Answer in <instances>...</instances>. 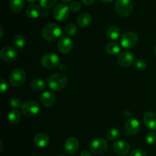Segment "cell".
<instances>
[{"mask_svg":"<svg viewBox=\"0 0 156 156\" xmlns=\"http://www.w3.org/2000/svg\"><path fill=\"white\" fill-rule=\"evenodd\" d=\"M67 84H68V77L62 73L53 74L47 79V85L52 91H61L67 86Z\"/></svg>","mask_w":156,"mask_h":156,"instance_id":"cell-1","label":"cell"},{"mask_svg":"<svg viewBox=\"0 0 156 156\" xmlns=\"http://www.w3.org/2000/svg\"><path fill=\"white\" fill-rule=\"evenodd\" d=\"M62 30L59 27V25L53 23L47 24L44 29L42 30V37L44 40L48 41H56L59 38L62 37Z\"/></svg>","mask_w":156,"mask_h":156,"instance_id":"cell-2","label":"cell"},{"mask_svg":"<svg viewBox=\"0 0 156 156\" xmlns=\"http://www.w3.org/2000/svg\"><path fill=\"white\" fill-rule=\"evenodd\" d=\"M114 7L117 13L121 17L129 16L133 10L132 0H116Z\"/></svg>","mask_w":156,"mask_h":156,"instance_id":"cell-3","label":"cell"},{"mask_svg":"<svg viewBox=\"0 0 156 156\" xmlns=\"http://www.w3.org/2000/svg\"><path fill=\"white\" fill-rule=\"evenodd\" d=\"M26 80L25 72L21 69H15L9 76V82L15 88L22 86Z\"/></svg>","mask_w":156,"mask_h":156,"instance_id":"cell-4","label":"cell"},{"mask_svg":"<svg viewBox=\"0 0 156 156\" xmlns=\"http://www.w3.org/2000/svg\"><path fill=\"white\" fill-rule=\"evenodd\" d=\"M41 62L43 66L45 67L46 69H51L59 66L60 63V59H59V56L56 53H47L41 57Z\"/></svg>","mask_w":156,"mask_h":156,"instance_id":"cell-5","label":"cell"},{"mask_svg":"<svg viewBox=\"0 0 156 156\" xmlns=\"http://www.w3.org/2000/svg\"><path fill=\"white\" fill-rule=\"evenodd\" d=\"M41 110L39 104L35 101H27L22 104L21 113L27 117H34L38 114Z\"/></svg>","mask_w":156,"mask_h":156,"instance_id":"cell-6","label":"cell"},{"mask_svg":"<svg viewBox=\"0 0 156 156\" xmlns=\"http://www.w3.org/2000/svg\"><path fill=\"white\" fill-rule=\"evenodd\" d=\"M108 143L105 139L98 138L90 144V150L95 155H103L108 151Z\"/></svg>","mask_w":156,"mask_h":156,"instance_id":"cell-7","label":"cell"},{"mask_svg":"<svg viewBox=\"0 0 156 156\" xmlns=\"http://www.w3.org/2000/svg\"><path fill=\"white\" fill-rule=\"evenodd\" d=\"M138 42V36L133 31H127L120 37V44L124 49H131L135 47Z\"/></svg>","mask_w":156,"mask_h":156,"instance_id":"cell-8","label":"cell"},{"mask_svg":"<svg viewBox=\"0 0 156 156\" xmlns=\"http://www.w3.org/2000/svg\"><path fill=\"white\" fill-rule=\"evenodd\" d=\"M69 12L70 9L69 6L65 4H59L53 9V15L56 20L59 21H63L68 18Z\"/></svg>","mask_w":156,"mask_h":156,"instance_id":"cell-9","label":"cell"},{"mask_svg":"<svg viewBox=\"0 0 156 156\" xmlns=\"http://www.w3.org/2000/svg\"><path fill=\"white\" fill-rule=\"evenodd\" d=\"M18 56V50L12 47H5L0 51V58L3 62H10L15 61Z\"/></svg>","mask_w":156,"mask_h":156,"instance_id":"cell-10","label":"cell"},{"mask_svg":"<svg viewBox=\"0 0 156 156\" xmlns=\"http://www.w3.org/2000/svg\"><path fill=\"white\" fill-rule=\"evenodd\" d=\"M117 63L124 68L129 67L135 63V57L130 52H122L119 53L117 56Z\"/></svg>","mask_w":156,"mask_h":156,"instance_id":"cell-11","label":"cell"},{"mask_svg":"<svg viewBox=\"0 0 156 156\" xmlns=\"http://www.w3.org/2000/svg\"><path fill=\"white\" fill-rule=\"evenodd\" d=\"M140 130V123L136 118H130L125 123L124 132L128 136L136 135Z\"/></svg>","mask_w":156,"mask_h":156,"instance_id":"cell-12","label":"cell"},{"mask_svg":"<svg viewBox=\"0 0 156 156\" xmlns=\"http://www.w3.org/2000/svg\"><path fill=\"white\" fill-rule=\"evenodd\" d=\"M64 149L69 155H74L79 149V142L75 136H69L64 143Z\"/></svg>","mask_w":156,"mask_h":156,"instance_id":"cell-13","label":"cell"},{"mask_svg":"<svg viewBox=\"0 0 156 156\" xmlns=\"http://www.w3.org/2000/svg\"><path fill=\"white\" fill-rule=\"evenodd\" d=\"M113 150L118 155L125 156L129 152L130 146L124 140H117L113 144Z\"/></svg>","mask_w":156,"mask_h":156,"instance_id":"cell-14","label":"cell"},{"mask_svg":"<svg viewBox=\"0 0 156 156\" xmlns=\"http://www.w3.org/2000/svg\"><path fill=\"white\" fill-rule=\"evenodd\" d=\"M58 50L60 53L63 54L69 53L73 47V42L70 37L67 36H63L59 38L57 44Z\"/></svg>","mask_w":156,"mask_h":156,"instance_id":"cell-15","label":"cell"},{"mask_svg":"<svg viewBox=\"0 0 156 156\" xmlns=\"http://www.w3.org/2000/svg\"><path fill=\"white\" fill-rule=\"evenodd\" d=\"M41 102L46 108H50L53 106L56 102V96L50 91H45L41 94Z\"/></svg>","mask_w":156,"mask_h":156,"instance_id":"cell-16","label":"cell"},{"mask_svg":"<svg viewBox=\"0 0 156 156\" xmlns=\"http://www.w3.org/2000/svg\"><path fill=\"white\" fill-rule=\"evenodd\" d=\"M144 124L148 129L151 130L156 129V113L152 111H149L146 113L143 117Z\"/></svg>","mask_w":156,"mask_h":156,"instance_id":"cell-17","label":"cell"},{"mask_svg":"<svg viewBox=\"0 0 156 156\" xmlns=\"http://www.w3.org/2000/svg\"><path fill=\"white\" fill-rule=\"evenodd\" d=\"M34 143L39 148H45L50 143V137L44 133L37 134L34 138Z\"/></svg>","mask_w":156,"mask_h":156,"instance_id":"cell-18","label":"cell"},{"mask_svg":"<svg viewBox=\"0 0 156 156\" xmlns=\"http://www.w3.org/2000/svg\"><path fill=\"white\" fill-rule=\"evenodd\" d=\"M41 7L34 4L30 5L25 10L26 15L30 18H37L41 15Z\"/></svg>","mask_w":156,"mask_h":156,"instance_id":"cell-19","label":"cell"},{"mask_svg":"<svg viewBox=\"0 0 156 156\" xmlns=\"http://www.w3.org/2000/svg\"><path fill=\"white\" fill-rule=\"evenodd\" d=\"M91 21H92V17L87 12L82 13L77 18V24L82 27H88V25H90Z\"/></svg>","mask_w":156,"mask_h":156,"instance_id":"cell-20","label":"cell"},{"mask_svg":"<svg viewBox=\"0 0 156 156\" xmlns=\"http://www.w3.org/2000/svg\"><path fill=\"white\" fill-rule=\"evenodd\" d=\"M21 119V112L18 109H12L8 114V120L12 124H18Z\"/></svg>","mask_w":156,"mask_h":156,"instance_id":"cell-21","label":"cell"},{"mask_svg":"<svg viewBox=\"0 0 156 156\" xmlns=\"http://www.w3.org/2000/svg\"><path fill=\"white\" fill-rule=\"evenodd\" d=\"M24 4H25L24 0H10L9 7L12 12L18 13L24 9Z\"/></svg>","mask_w":156,"mask_h":156,"instance_id":"cell-22","label":"cell"},{"mask_svg":"<svg viewBox=\"0 0 156 156\" xmlns=\"http://www.w3.org/2000/svg\"><path fill=\"white\" fill-rule=\"evenodd\" d=\"M106 34L109 39L112 40V41H115V40H117L120 37V34H121V31H120V29L117 26H111L107 30Z\"/></svg>","mask_w":156,"mask_h":156,"instance_id":"cell-23","label":"cell"},{"mask_svg":"<svg viewBox=\"0 0 156 156\" xmlns=\"http://www.w3.org/2000/svg\"><path fill=\"white\" fill-rule=\"evenodd\" d=\"M105 50H106V52L109 55L114 56V55H117L118 53H120V47L117 43L110 42L105 47Z\"/></svg>","mask_w":156,"mask_h":156,"instance_id":"cell-24","label":"cell"},{"mask_svg":"<svg viewBox=\"0 0 156 156\" xmlns=\"http://www.w3.org/2000/svg\"><path fill=\"white\" fill-rule=\"evenodd\" d=\"M30 87H31L32 89L34 91H41L45 88L46 87V83L44 80L39 79V78H37L34 79L31 82L30 84Z\"/></svg>","mask_w":156,"mask_h":156,"instance_id":"cell-25","label":"cell"},{"mask_svg":"<svg viewBox=\"0 0 156 156\" xmlns=\"http://www.w3.org/2000/svg\"><path fill=\"white\" fill-rule=\"evenodd\" d=\"M13 44L15 47L18 50H21L26 45V40L21 34H17L13 37Z\"/></svg>","mask_w":156,"mask_h":156,"instance_id":"cell-26","label":"cell"},{"mask_svg":"<svg viewBox=\"0 0 156 156\" xmlns=\"http://www.w3.org/2000/svg\"><path fill=\"white\" fill-rule=\"evenodd\" d=\"M120 135V132L117 128H111L107 133V139L110 141L117 140Z\"/></svg>","mask_w":156,"mask_h":156,"instance_id":"cell-27","label":"cell"},{"mask_svg":"<svg viewBox=\"0 0 156 156\" xmlns=\"http://www.w3.org/2000/svg\"><path fill=\"white\" fill-rule=\"evenodd\" d=\"M78 31V27L76 24L69 23L65 27V33L69 36H74Z\"/></svg>","mask_w":156,"mask_h":156,"instance_id":"cell-28","label":"cell"},{"mask_svg":"<svg viewBox=\"0 0 156 156\" xmlns=\"http://www.w3.org/2000/svg\"><path fill=\"white\" fill-rule=\"evenodd\" d=\"M56 0H40V4L41 7L45 9H52L55 5Z\"/></svg>","mask_w":156,"mask_h":156,"instance_id":"cell-29","label":"cell"},{"mask_svg":"<svg viewBox=\"0 0 156 156\" xmlns=\"http://www.w3.org/2000/svg\"><path fill=\"white\" fill-rule=\"evenodd\" d=\"M22 102H21V100L20 98H18V97H13L10 99L9 101V105L12 108H14L15 109H17V108H21L22 106Z\"/></svg>","mask_w":156,"mask_h":156,"instance_id":"cell-30","label":"cell"},{"mask_svg":"<svg viewBox=\"0 0 156 156\" xmlns=\"http://www.w3.org/2000/svg\"><path fill=\"white\" fill-rule=\"evenodd\" d=\"M146 141L149 145H154L156 143V133L154 132H150L146 135Z\"/></svg>","mask_w":156,"mask_h":156,"instance_id":"cell-31","label":"cell"},{"mask_svg":"<svg viewBox=\"0 0 156 156\" xmlns=\"http://www.w3.org/2000/svg\"><path fill=\"white\" fill-rule=\"evenodd\" d=\"M135 67L138 70H144L147 66V63L143 59H139L135 61Z\"/></svg>","mask_w":156,"mask_h":156,"instance_id":"cell-32","label":"cell"},{"mask_svg":"<svg viewBox=\"0 0 156 156\" xmlns=\"http://www.w3.org/2000/svg\"><path fill=\"white\" fill-rule=\"evenodd\" d=\"M69 9L73 12H78L81 9V4L77 1L73 2L69 5Z\"/></svg>","mask_w":156,"mask_h":156,"instance_id":"cell-33","label":"cell"},{"mask_svg":"<svg viewBox=\"0 0 156 156\" xmlns=\"http://www.w3.org/2000/svg\"><path fill=\"white\" fill-rule=\"evenodd\" d=\"M147 153H146V150L143 149H137L133 150V152H130L129 156H146Z\"/></svg>","mask_w":156,"mask_h":156,"instance_id":"cell-34","label":"cell"},{"mask_svg":"<svg viewBox=\"0 0 156 156\" xmlns=\"http://www.w3.org/2000/svg\"><path fill=\"white\" fill-rule=\"evenodd\" d=\"M8 84L4 79H1V85H0V89H1V93H4L7 90Z\"/></svg>","mask_w":156,"mask_h":156,"instance_id":"cell-35","label":"cell"},{"mask_svg":"<svg viewBox=\"0 0 156 156\" xmlns=\"http://www.w3.org/2000/svg\"><path fill=\"white\" fill-rule=\"evenodd\" d=\"M79 156H92L91 155V153L88 150H83L80 153V155Z\"/></svg>","mask_w":156,"mask_h":156,"instance_id":"cell-36","label":"cell"},{"mask_svg":"<svg viewBox=\"0 0 156 156\" xmlns=\"http://www.w3.org/2000/svg\"><path fill=\"white\" fill-rule=\"evenodd\" d=\"M82 2L86 5H92L95 2V0H82Z\"/></svg>","mask_w":156,"mask_h":156,"instance_id":"cell-37","label":"cell"},{"mask_svg":"<svg viewBox=\"0 0 156 156\" xmlns=\"http://www.w3.org/2000/svg\"><path fill=\"white\" fill-rule=\"evenodd\" d=\"M41 14H42V15H43V16H44V17H47V15H49V12H48V11L47 10V9H44V10L42 12H41Z\"/></svg>","mask_w":156,"mask_h":156,"instance_id":"cell-38","label":"cell"},{"mask_svg":"<svg viewBox=\"0 0 156 156\" xmlns=\"http://www.w3.org/2000/svg\"><path fill=\"white\" fill-rule=\"evenodd\" d=\"M113 1H114V0H101V2H102L104 3H110Z\"/></svg>","mask_w":156,"mask_h":156,"instance_id":"cell-39","label":"cell"},{"mask_svg":"<svg viewBox=\"0 0 156 156\" xmlns=\"http://www.w3.org/2000/svg\"><path fill=\"white\" fill-rule=\"evenodd\" d=\"M0 29H1V34H0V37H2V35H3V28H2V26L0 25Z\"/></svg>","mask_w":156,"mask_h":156,"instance_id":"cell-40","label":"cell"},{"mask_svg":"<svg viewBox=\"0 0 156 156\" xmlns=\"http://www.w3.org/2000/svg\"><path fill=\"white\" fill-rule=\"evenodd\" d=\"M61 1H62L63 2H65V3H68V2H71L73 0H61Z\"/></svg>","mask_w":156,"mask_h":156,"instance_id":"cell-41","label":"cell"},{"mask_svg":"<svg viewBox=\"0 0 156 156\" xmlns=\"http://www.w3.org/2000/svg\"><path fill=\"white\" fill-rule=\"evenodd\" d=\"M27 1H28L29 2H30V3H34V2H37V0H27Z\"/></svg>","mask_w":156,"mask_h":156,"instance_id":"cell-42","label":"cell"},{"mask_svg":"<svg viewBox=\"0 0 156 156\" xmlns=\"http://www.w3.org/2000/svg\"><path fill=\"white\" fill-rule=\"evenodd\" d=\"M154 52H155V54L156 55V45H155V48H154Z\"/></svg>","mask_w":156,"mask_h":156,"instance_id":"cell-43","label":"cell"},{"mask_svg":"<svg viewBox=\"0 0 156 156\" xmlns=\"http://www.w3.org/2000/svg\"><path fill=\"white\" fill-rule=\"evenodd\" d=\"M58 156H66L65 155H59Z\"/></svg>","mask_w":156,"mask_h":156,"instance_id":"cell-44","label":"cell"}]
</instances>
